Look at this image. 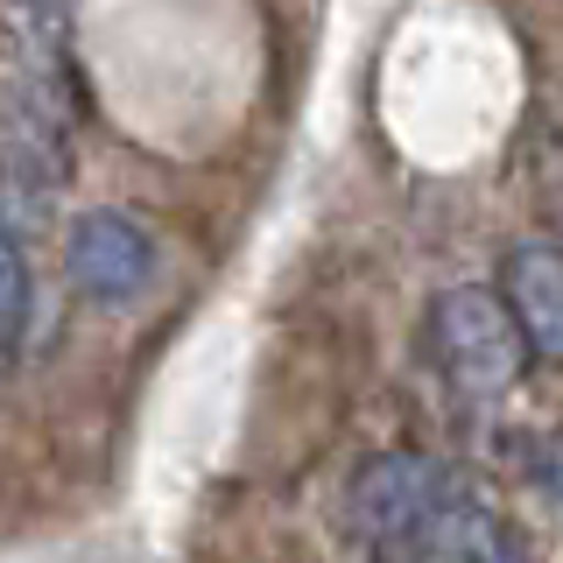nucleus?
I'll use <instances>...</instances> for the list:
<instances>
[{
  "mask_svg": "<svg viewBox=\"0 0 563 563\" xmlns=\"http://www.w3.org/2000/svg\"><path fill=\"white\" fill-rule=\"evenodd\" d=\"M457 486L451 465H437L430 451H380L360 465V479L345 486V536L352 550L380 556V563H409L416 536L430 528V515L444 507V493Z\"/></svg>",
  "mask_w": 563,
  "mask_h": 563,
  "instance_id": "1",
  "label": "nucleus"
},
{
  "mask_svg": "<svg viewBox=\"0 0 563 563\" xmlns=\"http://www.w3.org/2000/svg\"><path fill=\"white\" fill-rule=\"evenodd\" d=\"M422 339H430L437 374L465 401H500V395H515L521 374H528V345H521L515 317L500 310L493 289H444L430 303Z\"/></svg>",
  "mask_w": 563,
  "mask_h": 563,
  "instance_id": "2",
  "label": "nucleus"
},
{
  "mask_svg": "<svg viewBox=\"0 0 563 563\" xmlns=\"http://www.w3.org/2000/svg\"><path fill=\"white\" fill-rule=\"evenodd\" d=\"M64 268L85 296H99V303H134L155 282V233L141 219H128V211H113V205L78 211V219H70V240H64Z\"/></svg>",
  "mask_w": 563,
  "mask_h": 563,
  "instance_id": "3",
  "label": "nucleus"
},
{
  "mask_svg": "<svg viewBox=\"0 0 563 563\" xmlns=\"http://www.w3.org/2000/svg\"><path fill=\"white\" fill-rule=\"evenodd\" d=\"M500 310L515 317L528 360H556L563 352V254L550 240H515L500 254V282H493Z\"/></svg>",
  "mask_w": 563,
  "mask_h": 563,
  "instance_id": "4",
  "label": "nucleus"
},
{
  "mask_svg": "<svg viewBox=\"0 0 563 563\" xmlns=\"http://www.w3.org/2000/svg\"><path fill=\"white\" fill-rule=\"evenodd\" d=\"M409 563H528V550L515 536H507V521L493 515V507L457 479L444 493V507L430 515V528L416 536Z\"/></svg>",
  "mask_w": 563,
  "mask_h": 563,
  "instance_id": "5",
  "label": "nucleus"
},
{
  "mask_svg": "<svg viewBox=\"0 0 563 563\" xmlns=\"http://www.w3.org/2000/svg\"><path fill=\"white\" fill-rule=\"evenodd\" d=\"M22 331H29V254L14 225L0 219V345H22Z\"/></svg>",
  "mask_w": 563,
  "mask_h": 563,
  "instance_id": "6",
  "label": "nucleus"
}]
</instances>
